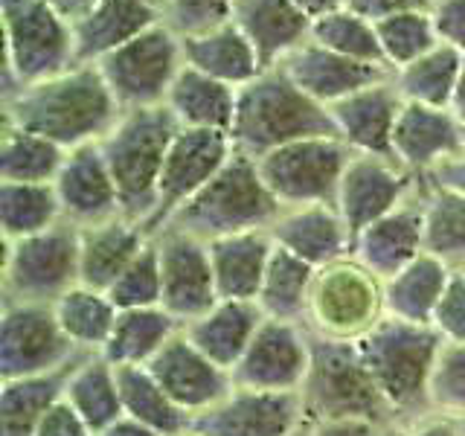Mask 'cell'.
<instances>
[{"label":"cell","instance_id":"6da1fadb","mask_svg":"<svg viewBox=\"0 0 465 436\" xmlns=\"http://www.w3.org/2000/svg\"><path fill=\"white\" fill-rule=\"evenodd\" d=\"M0 111L6 125L33 131L67 152L99 143L123 116L96 64H73L58 76L26 84L15 96L0 99Z\"/></svg>","mask_w":465,"mask_h":436},{"label":"cell","instance_id":"7a4b0ae2","mask_svg":"<svg viewBox=\"0 0 465 436\" xmlns=\"http://www.w3.org/2000/svg\"><path fill=\"white\" fill-rule=\"evenodd\" d=\"M230 137L242 154L259 160L280 145L309 137H338V131L326 105L302 94L282 67H271L251 84L239 87Z\"/></svg>","mask_w":465,"mask_h":436},{"label":"cell","instance_id":"3957f363","mask_svg":"<svg viewBox=\"0 0 465 436\" xmlns=\"http://www.w3.org/2000/svg\"><path fill=\"white\" fill-rule=\"evenodd\" d=\"M442 338L433 326L381 317L358 341L372 382L387 401L392 419L413 421L433 416L428 404V384Z\"/></svg>","mask_w":465,"mask_h":436},{"label":"cell","instance_id":"277c9868","mask_svg":"<svg viewBox=\"0 0 465 436\" xmlns=\"http://www.w3.org/2000/svg\"><path fill=\"white\" fill-rule=\"evenodd\" d=\"M280 213L282 203L273 198L268 183L262 181L256 160L236 149L222 166V172L193 201H186L172 215V222L166 227L183 230L189 236H198L203 242H213V239L236 236V233L271 230Z\"/></svg>","mask_w":465,"mask_h":436},{"label":"cell","instance_id":"5b68a950","mask_svg":"<svg viewBox=\"0 0 465 436\" xmlns=\"http://www.w3.org/2000/svg\"><path fill=\"white\" fill-rule=\"evenodd\" d=\"M297 396L302 401L305 428L329 419H372L387 428L396 425L367 370L358 341H334L312 334L309 372H305Z\"/></svg>","mask_w":465,"mask_h":436},{"label":"cell","instance_id":"8992f818","mask_svg":"<svg viewBox=\"0 0 465 436\" xmlns=\"http://www.w3.org/2000/svg\"><path fill=\"white\" fill-rule=\"evenodd\" d=\"M181 131L166 105L123 111L116 125L99 140L108 160L114 183L120 189L123 215L131 222H145L154 210L157 181L166 164V152Z\"/></svg>","mask_w":465,"mask_h":436},{"label":"cell","instance_id":"52a82bcc","mask_svg":"<svg viewBox=\"0 0 465 436\" xmlns=\"http://www.w3.org/2000/svg\"><path fill=\"white\" fill-rule=\"evenodd\" d=\"M0 24H4L0 99H9L21 87L58 76L76 64L73 24L47 0H0Z\"/></svg>","mask_w":465,"mask_h":436},{"label":"cell","instance_id":"ba28073f","mask_svg":"<svg viewBox=\"0 0 465 436\" xmlns=\"http://www.w3.org/2000/svg\"><path fill=\"white\" fill-rule=\"evenodd\" d=\"M384 314V280L355 256L317 268L302 326L320 338L361 341Z\"/></svg>","mask_w":465,"mask_h":436},{"label":"cell","instance_id":"9c48e42d","mask_svg":"<svg viewBox=\"0 0 465 436\" xmlns=\"http://www.w3.org/2000/svg\"><path fill=\"white\" fill-rule=\"evenodd\" d=\"M123 111L166 105L178 73L186 67L183 38L160 21L96 64Z\"/></svg>","mask_w":465,"mask_h":436},{"label":"cell","instance_id":"30bf717a","mask_svg":"<svg viewBox=\"0 0 465 436\" xmlns=\"http://www.w3.org/2000/svg\"><path fill=\"white\" fill-rule=\"evenodd\" d=\"M4 247V302L53 305L79 285V227L62 222Z\"/></svg>","mask_w":465,"mask_h":436},{"label":"cell","instance_id":"8fae6325","mask_svg":"<svg viewBox=\"0 0 465 436\" xmlns=\"http://www.w3.org/2000/svg\"><path fill=\"white\" fill-rule=\"evenodd\" d=\"M352 154L355 152L341 137H309L262 154L256 166L273 198L282 203V210H288L309 207V203H334Z\"/></svg>","mask_w":465,"mask_h":436},{"label":"cell","instance_id":"7c38bea8","mask_svg":"<svg viewBox=\"0 0 465 436\" xmlns=\"http://www.w3.org/2000/svg\"><path fill=\"white\" fill-rule=\"evenodd\" d=\"M87 352H79L55 309L47 302H4L0 312V382L44 375L70 367Z\"/></svg>","mask_w":465,"mask_h":436},{"label":"cell","instance_id":"4fadbf2b","mask_svg":"<svg viewBox=\"0 0 465 436\" xmlns=\"http://www.w3.org/2000/svg\"><path fill=\"white\" fill-rule=\"evenodd\" d=\"M232 152H236V145H232L227 131L181 128L166 152V164L157 181L154 210L143 222V230L149 236H157L172 222V215L222 172Z\"/></svg>","mask_w":465,"mask_h":436},{"label":"cell","instance_id":"5bb4252c","mask_svg":"<svg viewBox=\"0 0 465 436\" xmlns=\"http://www.w3.org/2000/svg\"><path fill=\"white\" fill-rule=\"evenodd\" d=\"M312 361V334L291 320H262L251 346L232 367V384L265 392H300Z\"/></svg>","mask_w":465,"mask_h":436},{"label":"cell","instance_id":"9a60e30c","mask_svg":"<svg viewBox=\"0 0 465 436\" xmlns=\"http://www.w3.org/2000/svg\"><path fill=\"white\" fill-rule=\"evenodd\" d=\"M421 189V178L407 172L396 157L352 154L338 186L334 207L352 230V236L384 218Z\"/></svg>","mask_w":465,"mask_h":436},{"label":"cell","instance_id":"2e32d148","mask_svg":"<svg viewBox=\"0 0 465 436\" xmlns=\"http://www.w3.org/2000/svg\"><path fill=\"white\" fill-rule=\"evenodd\" d=\"M152 239L157 244L160 273H163V302L160 305L181 326H186L189 320L201 317L218 302L210 244L174 227L160 230Z\"/></svg>","mask_w":465,"mask_h":436},{"label":"cell","instance_id":"e0dca14e","mask_svg":"<svg viewBox=\"0 0 465 436\" xmlns=\"http://www.w3.org/2000/svg\"><path fill=\"white\" fill-rule=\"evenodd\" d=\"M305 428L297 392H265L232 387L210 411L193 416L201 436H291Z\"/></svg>","mask_w":465,"mask_h":436},{"label":"cell","instance_id":"ac0fdd59","mask_svg":"<svg viewBox=\"0 0 465 436\" xmlns=\"http://www.w3.org/2000/svg\"><path fill=\"white\" fill-rule=\"evenodd\" d=\"M53 186L58 203H62L64 222L79 230L123 215L120 189L114 183V174L99 143L79 145V149L67 152L64 166Z\"/></svg>","mask_w":465,"mask_h":436},{"label":"cell","instance_id":"d6986e66","mask_svg":"<svg viewBox=\"0 0 465 436\" xmlns=\"http://www.w3.org/2000/svg\"><path fill=\"white\" fill-rule=\"evenodd\" d=\"M149 372L169 392V399L189 416L210 411L213 404H218L236 387L232 375L224 367H218L213 358L203 355L186 338L183 329L152 358Z\"/></svg>","mask_w":465,"mask_h":436},{"label":"cell","instance_id":"ffe728a7","mask_svg":"<svg viewBox=\"0 0 465 436\" xmlns=\"http://www.w3.org/2000/svg\"><path fill=\"white\" fill-rule=\"evenodd\" d=\"M460 152H465V125L454 111L404 102L392 131V157L407 172L425 178Z\"/></svg>","mask_w":465,"mask_h":436},{"label":"cell","instance_id":"44dd1931","mask_svg":"<svg viewBox=\"0 0 465 436\" xmlns=\"http://www.w3.org/2000/svg\"><path fill=\"white\" fill-rule=\"evenodd\" d=\"M280 67L288 73V79L294 82L302 94H309L314 102H320V105H326V108L338 105L341 99L363 91V87L392 79V70L338 55L326 47H320L317 41H305Z\"/></svg>","mask_w":465,"mask_h":436},{"label":"cell","instance_id":"7402d4cb","mask_svg":"<svg viewBox=\"0 0 465 436\" xmlns=\"http://www.w3.org/2000/svg\"><path fill=\"white\" fill-rule=\"evenodd\" d=\"M268 233L276 247L309 262L312 268H326L331 262L352 256L355 236L334 203L288 207L280 213Z\"/></svg>","mask_w":465,"mask_h":436},{"label":"cell","instance_id":"603a6c76","mask_svg":"<svg viewBox=\"0 0 465 436\" xmlns=\"http://www.w3.org/2000/svg\"><path fill=\"white\" fill-rule=\"evenodd\" d=\"M401 105L404 99L396 91V82L387 79L341 99L329 108V114L338 137L355 154L392 157V131H396Z\"/></svg>","mask_w":465,"mask_h":436},{"label":"cell","instance_id":"cb8c5ba5","mask_svg":"<svg viewBox=\"0 0 465 436\" xmlns=\"http://www.w3.org/2000/svg\"><path fill=\"white\" fill-rule=\"evenodd\" d=\"M425 253V215H421V189L401 207L363 227L352 242V256L375 276L390 280Z\"/></svg>","mask_w":465,"mask_h":436},{"label":"cell","instance_id":"d4e9b609","mask_svg":"<svg viewBox=\"0 0 465 436\" xmlns=\"http://www.w3.org/2000/svg\"><path fill=\"white\" fill-rule=\"evenodd\" d=\"M230 21L253 44L265 70L280 67L285 58L312 41V18L297 0H236Z\"/></svg>","mask_w":465,"mask_h":436},{"label":"cell","instance_id":"484cf974","mask_svg":"<svg viewBox=\"0 0 465 436\" xmlns=\"http://www.w3.org/2000/svg\"><path fill=\"white\" fill-rule=\"evenodd\" d=\"M160 21H163V9L145 0H99L91 12L73 21L76 64H99L105 55Z\"/></svg>","mask_w":465,"mask_h":436},{"label":"cell","instance_id":"4316f807","mask_svg":"<svg viewBox=\"0 0 465 436\" xmlns=\"http://www.w3.org/2000/svg\"><path fill=\"white\" fill-rule=\"evenodd\" d=\"M152 236L140 222L120 215L111 222L79 230V282L87 288L111 291L123 271L137 259Z\"/></svg>","mask_w":465,"mask_h":436},{"label":"cell","instance_id":"83f0119b","mask_svg":"<svg viewBox=\"0 0 465 436\" xmlns=\"http://www.w3.org/2000/svg\"><path fill=\"white\" fill-rule=\"evenodd\" d=\"M262 320H265V314L253 300H218L210 312L189 320L183 334L218 367L232 372L244 349L251 346L253 334L259 332Z\"/></svg>","mask_w":465,"mask_h":436},{"label":"cell","instance_id":"f1b7e54d","mask_svg":"<svg viewBox=\"0 0 465 436\" xmlns=\"http://www.w3.org/2000/svg\"><path fill=\"white\" fill-rule=\"evenodd\" d=\"M210 262L215 273L218 300H253L259 297L262 280L273 256V239L268 230L236 233V236L213 239Z\"/></svg>","mask_w":465,"mask_h":436},{"label":"cell","instance_id":"f546056e","mask_svg":"<svg viewBox=\"0 0 465 436\" xmlns=\"http://www.w3.org/2000/svg\"><path fill=\"white\" fill-rule=\"evenodd\" d=\"M181 38H183V58L189 67L236 87V91L251 84L265 70L253 44L239 33V26L232 21L218 24L207 29V33L181 35Z\"/></svg>","mask_w":465,"mask_h":436},{"label":"cell","instance_id":"4dcf8cb0","mask_svg":"<svg viewBox=\"0 0 465 436\" xmlns=\"http://www.w3.org/2000/svg\"><path fill=\"white\" fill-rule=\"evenodd\" d=\"M236 87L186 64L166 96V108L181 128L227 131L230 134L232 120H236Z\"/></svg>","mask_w":465,"mask_h":436},{"label":"cell","instance_id":"1f68e13d","mask_svg":"<svg viewBox=\"0 0 465 436\" xmlns=\"http://www.w3.org/2000/svg\"><path fill=\"white\" fill-rule=\"evenodd\" d=\"M450 273L454 268H448L442 259L430 253L416 256L407 268L384 280V314L407 320V323L430 326Z\"/></svg>","mask_w":465,"mask_h":436},{"label":"cell","instance_id":"d6a6232c","mask_svg":"<svg viewBox=\"0 0 465 436\" xmlns=\"http://www.w3.org/2000/svg\"><path fill=\"white\" fill-rule=\"evenodd\" d=\"M76 363L55 372L0 382V436H33L50 407L64 399V384Z\"/></svg>","mask_w":465,"mask_h":436},{"label":"cell","instance_id":"836d02e7","mask_svg":"<svg viewBox=\"0 0 465 436\" xmlns=\"http://www.w3.org/2000/svg\"><path fill=\"white\" fill-rule=\"evenodd\" d=\"M64 399L87 421V428L94 433L105 431L116 419L125 416L116 367L99 352H87L79 358L64 384Z\"/></svg>","mask_w":465,"mask_h":436},{"label":"cell","instance_id":"e575fe53","mask_svg":"<svg viewBox=\"0 0 465 436\" xmlns=\"http://www.w3.org/2000/svg\"><path fill=\"white\" fill-rule=\"evenodd\" d=\"M183 326L163 305L154 309H128L120 312L111 341L102 349L114 367H149L152 358L163 349Z\"/></svg>","mask_w":465,"mask_h":436},{"label":"cell","instance_id":"d590c367","mask_svg":"<svg viewBox=\"0 0 465 436\" xmlns=\"http://www.w3.org/2000/svg\"><path fill=\"white\" fill-rule=\"evenodd\" d=\"M123 413L160 436H178L193 428V416L169 399L149 367H116Z\"/></svg>","mask_w":465,"mask_h":436},{"label":"cell","instance_id":"8d00e7d4","mask_svg":"<svg viewBox=\"0 0 465 436\" xmlns=\"http://www.w3.org/2000/svg\"><path fill=\"white\" fill-rule=\"evenodd\" d=\"M58 323H62L64 334L76 343L79 352H99L111 341V332L116 326L120 309L108 297V291L87 288V285H73L64 297L53 302Z\"/></svg>","mask_w":465,"mask_h":436},{"label":"cell","instance_id":"74e56055","mask_svg":"<svg viewBox=\"0 0 465 436\" xmlns=\"http://www.w3.org/2000/svg\"><path fill=\"white\" fill-rule=\"evenodd\" d=\"M465 53L448 47V44H436L416 62L392 70V82L404 102H419V105L430 108H450L454 99L460 70H462Z\"/></svg>","mask_w":465,"mask_h":436},{"label":"cell","instance_id":"f35d334b","mask_svg":"<svg viewBox=\"0 0 465 436\" xmlns=\"http://www.w3.org/2000/svg\"><path fill=\"white\" fill-rule=\"evenodd\" d=\"M314 273L309 262L297 259L294 253L273 247L271 265L265 271V280L259 288V309L271 320H291V323H302L305 309H309Z\"/></svg>","mask_w":465,"mask_h":436},{"label":"cell","instance_id":"ab89813d","mask_svg":"<svg viewBox=\"0 0 465 436\" xmlns=\"http://www.w3.org/2000/svg\"><path fill=\"white\" fill-rule=\"evenodd\" d=\"M62 222V203H58L53 183L0 181V230H4V242L38 236V233Z\"/></svg>","mask_w":465,"mask_h":436},{"label":"cell","instance_id":"60d3db41","mask_svg":"<svg viewBox=\"0 0 465 436\" xmlns=\"http://www.w3.org/2000/svg\"><path fill=\"white\" fill-rule=\"evenodd\" d=\"M67 149L58 143L4 123L0 134V181L53 183L64 166Z\"/></svg>","mask_w":465,"mask_h":436},{"label":"cell","instance_id":"b9f144b4","mask_svg":"<svg viewBox=\"0 0 465 436\" xmlns=\"http://www.w3.org/2000/svg\"><path fill=\"white\" fill-rule=\"evenodd\" d=\"M421 215L425 253L442 259L454 271L465 268V195L421 181Z\"/></svg>","mask_w":465,"mask_h":436},{"label":"cell","instance_id":"7bdbcfd3","mask_svg":"<svg viewBox=\"0 0 465 436\" xmlns=\"http://www.w3.org/2000/svg\"><path fill=\"white\" fill-rule=\"evenodd\" d=\"M312 41H317L320 47H326V50L338 53V55L355 58V62L387 67L381 44H378L375 21L361 18V15L349 12L346 6L338 9V12L323 15V18H314Z\"/></svg>","mask_w":465,"mask_h":436},{"label":"cell","instance_id":"ee69618b","mask_svg":"<svg viewBox=\"0 0 465 436\" xmlns=\"http://www.w3.org/2000/svg\"><path fill=\"white\" fill-rule=\"evenodd\" d=\"M375 33L390 70L411 64L419 55L430 53L436 44H442L440 35H436L430 9H407L387 15V18L375 21Z\"/></svg>","mask_w":465,"mask_h":436},{"label":"cell","instance_id":"f6af8a7d","mask_svg":"<svg viewBox=\"0 0 465 436\" xmlns=\"http://www.w3.org/2000/svg\"><path fill=\"white\" fill-rule=\"evenodd\" d=\"M108 297L120 312L128 309H154L163 302V273H160V256L154 239L145 242L137 259L123 271V276L111 285Z\"/></svg>","mask_w":465,"mask_h":436},{"label":"cell","instance_id":"bcb514c9","mask_svg":"<svg viewBox=\"0 0 465 436\" xmlns=\"http://www.w3.org/2000/svg\"><path fill=\"white\" fill-rule=\"evenodd\" d=\"M428 404L433 416L465 419V343H442L430 372Z\"/></svg>","mask_w":465,"mask_h":436},{"label":"cell","instance_id":"7dc6e473","mask_svg":"<svg viewBox=\"0 0 465 436\" xmlns=\"http://www.w3.org/2000/svg\"><path fill=\"white\" fill-rule=\"evenodd\" d=\"M236 0H166L163 21L178 35H195L207 29L227 24Z\"/></svg>","mask_w":465,"mask_h":436},{"label":"cell","instance_id":"c3c4849f","mask_svg":"<svg viewBox=\"0 0 465 436\" xmlns=\"http://www.w3.org/2000/svg\"><path fill=\"white\" fill-rule=\"evenodd\" d=\"M430 326L445 343H465V271H454Z\"/></svg>","mask_w":465,"mask_h":436},{"label":"cell","instance_id":"681fc988","mask_svg":"<svg viewBox=\"0 0 465 436\" xmlns=\"http://www.w3.org/2000/svg\"><path fill=\"white\" fill-rule=\"evenodd\" d=\"M430 15L440 41L465 53V0H433Z\"/></svg>","mask_w":465,"mask_h":436},{"label":"cell","instance_id":"f907efd6","mask_svg":"<svg viewBox=\"0 0 465 436\" xmlns=\"http://www.w3.org/2000/svg\"><path fill=\"white\" fill-rule=\"evenodd\" d=\"M33 436H94V431L87 428V421L76 411H73L70 401L62 399V401H55L47 411V416L38 421Z\"/></svg>","mask_w":465,"mask_h":436},{"label":"cell","instance_id":"816d5d0a","mask_svg":"<svg viewBox=\"0 0 465 436\" xmlns=\"http://www.w3.org/2000/svg\"><path fill=\"white\" fill-rule=\"evenodd\" d=\"M309 436H387V425L372 419H329L305 428Z\"/></svg>","mask_w":465,"mask_h":436},{"label":"cell","instance_id":"f5cc1de1","mask_svg":"<svg viewBox=\"0 0 465 436\" xmlns=\"http://www.w3.org/2000/svg\"><path fill=\"white\" fill-rule=\"evenodd\" d=\"M433 0H343L349 12L361 15V18L381 21L387 15L407 12V9H430Z\"/></svg>","mask_w":465,"mask_h":436},{"label":"cell","instance_id":"db71d44e","mask_svg":"<svg viewBox=\"0 0 465 436\" xmlns=\"http://www.w3.org/2000/svg\"><path fill=\"white\" fill-rule=\"evenodd\" d=\"M387 436H460L457 421L442 416H425L413 421H399V425L387 428Z\"/></svg>","mask_w":465,"mask_h":436},{"label":"cell","instance_id":"11a10c76","mask_svg":"<svg viewBox=\"0 0 465 436\" xmlns=\"http://www.w3.org/2000/svg\"><path fill=\"white\" fill-rule=\"evenodd\" d=\"M421 181H425L428 186H440V189H450V193H462L465 195V152L445 160L442 166H436Z\"/></svg>","mask_w":465,"mask_h":436},{"label":"cell","instance_id":"9f6ffc18","mask_svg":"<svg viewBox=\"0 0 465 436\" xmlns=\"http://www.w3.org/2000/svg\"><path fill=\"white\" fill-rule=\"evenodd\" d=\"M94 436H160V433H154L152 428L140 425V421H134V419L123 416V419H116L114 425H108L105 431H99Z\"/></svg>","mask_w":465,"mask_h":436},{"label":"cell","instance_id":"6f0895ef","mask_svg":"<svg viewBox=\"0 0 465 436\" xmlns=\"http://www.w3.org/2000/svg\"><path fill=\"white\" fill-rule=\"evenodd\" d=\"M47 4L62 15V18H67L73 24V21H79L84 12H91L99 0H47Z\"/></svg>","mask_w":465,"mask_h":436},{"label":"cell","instance_id":"680465c9","mask_svg":"<svg viewBox=\"0 0 465 436\" xmlns=\"http://www.w3.org/2000/svg\"><path fill=\"white\" fill-rule=\"evenodd\" d=\"M297 6L314 21V18H323L329 12L343 9V0H297Z\"/></svg>","mask_w":465,"mask_h":436},{"label":"cell","instance_id":"91938a15","mask_svg":"<svg viewBox=\"0 0 465 436\" xmlns=\"http://www.w3.org/2000/svg\"><path fill=\"white\" fill-rule=\"evenodd\" d=\"M450 111H454V116L465 125V58H462V70H460V82H457L454 99H450Z\"/></svg>","mask_w":465,"mask_h":436},{"label":"cell","instance_id":"94428289","mask_svg":"<svg viewBox=\"0 0 465 436\" xmlns=\"http://www.w3.org/2000/svg\"><path fill=\"white\" fill-rule=\"evenodd\" d=\"M145 4H152V6H157V9H163L166 0H145Z\"/></svg>","mask_w":465,"mask_h":436},{"label":"cell","instance_id":"6125c7cd","mask_svg":"<svg viewBox=\"0 0 465 436\" xmlns=\"http://www.w3.org/2000/svg\"><path fill=\"white\" fill-rule=\"evenodd\" d=\"M457 431H460V436H465V419L457 421Z\"/></svg>","mask_w":465,"mask_h":436},{"label":"cell","instance_id":"be15d7a7","mask_svg":"<svg viewBox=\"0 0 465 436\" xmlns=\"http://www.w3.org/2000/svg\"><path fill=\"white\" fill-rule=\"evenodd\" d=\"M178 436H201V433H195L193 428H189V431H183V433H178Z\"/></svg>","mask_w":465,"mask_h":436},{"label":"cell","instance_id":"e7e4bbea","mask_svg":"<svg viewBox=\"0 0 465 436\" xmlns=\"http://www.w3.org/2000/svg\"><path fill=\"white\" fill-rule=\"evenodd\" d=\"M291 436H309V433H305V428H302V431H297V433H291Z\"/></svg>","mask_w":465,"mask_h":436},{"label":"cell","instance_id":"03108f58","mask_svg":"<svg viewBox=\"0 0 465 436\" xmlns=\"http://www.w3.org/2000/svg\"><path fill=\"white\" fill-rule=\"evenodd\" d=\"M460 271H465V268H460Z\"/></svg>","mask_w":465,"mask_h":436}]
</instances>
